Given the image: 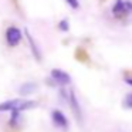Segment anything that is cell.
Wrapping results in <instances>:
<instances>
[{
    "mask_svg": "<svg viewBox=\"0 0 132 132\" xmlns=\"http://www.w3.org/2000/svg\"><path fill=\"white\" fill-rule=\"evenodd\" d=\"M21 38H23V33H21V30L19 29V27L16 26H10L7 27L6 30V41L7 44H9L10 47H16L20 44Z\"/></svg>",
    "mask_w": 132,
    "mask_h": 132,
    "instance_id": "cell-1",
    "label": "cell"
},
{
    "mask_svg": "<svg viewBox=\"0 0 132 132\" xmlns=\"http://www.w3.org/2000/svg\"><path fill=\"white\" fill-rule=\"evenodd\" d=\"M50 77H51V80L54 81V82H57L58 85H68V84L71 82V77H70V74L65 72V71H63V70H60V68L51 70Z\"/></svg>",
    "mask_w": 132,
    "mask_h": 132,
    "instance_id": "cell-2",
    "label": "cell"
},
{
    "mask_svg": "<svg viewBox=\"0 0 132 132\" xmlns=\"http://www.w3.org/2000/svg\"><path fill=\"white\" fill-rule=\"evenodd\" d=\"M23 100H7L0 104V112H12V111H20Z\"/></svg>",
    "mask_w": 132,
    "mask_h": 132,
    "instance_id": "cell-3",
    "label": "cell"
},
{
    "mask_svg": "<svg viewBox=\"0 0 132 132\" xmlns=\"http://www.w3.org/2000/svg\"><path fill=\"white\" fill-rule=\"evenodd\" d=\"M51 119H53V123H54L57 128H60V129L68 128V119H67L65 115L61 111H58V109H54V111L51 112Z\"/></svg>",
    "mask_w": 132,
    "mask_h": 132,
    "instance_id": "cell-4",
    "label": "cell"
},
{
    "mask_svg": "<svg viewBox=\"0 0 132 132\" xmlns=\"http://www.w3.org/2000/svg\"><path fill=\"white\" fill-rule=\"evenodd\" d=\"M112 14L117 19H123L128 14H131L129 10H128V6H126V2H123V0H117V3L112 7Z\"/></svg>",
    "mask_w": 132,
    "mask_h": 132,
    "instance_id": "cell-5",
    "label": "cell"
},
{
    "mask_svg": "<svg viewBox=\"0 0 132 132\" xmlns=\"http://www.w3.org/2000/svg\"><path fill=\"white\" fill-rule=\"evenodd\" d=\"M67 98H68V104H70V106H71L74 115L77 117L78 121H81L82 119V115H81V108H80V104H78L77 97H75V92L72 91V89H70L68 94H67Z\"/></svg>",
    "mask_w": 132,
    "mask_h": 132,
    "instance_id": "cell-6",
    "label": "cell"
},
{
    "mask_svg": "<svg viewBox=\"0 0 132 132\" xmlns=\"http://www.w3.org/2000/svg\"><path fill=\"white\" fill-rule=\"evenodd\" d=\"M24 33H26V37H27V41H29V44H30V48H31V53H33V55L36 57V60L37 61H40L41 60V53H40V50H38V47H37V44H36V41L33 40V37H31V34L29 33V30H24Z\"/></svg>",
    "mask_w": 132,
    "mask_h": 132,
    "instance_id": "cell-7",
    "label": "cell"
},
{
    "mask_svg": "<svg viewBox=\"0 0 132 132\" xmlns=\"http://www.w3.org/2000/svg\"><path fill=\"white\" fill-rule=\"evenodd\" d=\"M36 89H37V84H34V82H24L23 85L19 88V94L23 95V97H27V95H31Z\"/></svg>",
    "mask_w": 132,
    "mask_h": 132,
    "instance_id": "cell-8",
    "label": "cell"
},
{
    "mask_svg": "<svg viewBox=\"0 0 132 132\" xmlns=\"http://www.w3.org/2000/svg\"><path fill=\"white\" fill-rule=\"evenodd\" d=\"M23 121L21 118V112L20 111H12V115H10V125L12 126H19Z\"/></svg>",
    "mask_w": 132,
    "mask_h": 132,
    "instance_id": "cell-9",
    "label": "cell"
},
{
    "mask_svg": "<svg viewBox=\"0 0 132 132\" xmlns=\"http://www.w3.org/2000/svg\"><path fill=\"white\" fill-rule=\"evenodd\" d=\"M122 105H123V108H126V109H132V92H131V94H128V95L125 97V100H123Z\"/></svg>",
    "mask_w": 132,
    "mask_h": 132,
    "instance_id": "cell-10",
    "label": "cell"
},
{
    "mask_svg": "<svg viewBox=\"0 0 132 132\" xmlns=\"http://www.w3.org/2000/svg\"><path fill=\"white\" fill-rule=\"evenodd\" d=\"M58 29H60V31H63V33H65V31H68L70 30V23H68V20H61L60 23H58Z\"/></svg>",
    "mask_w": 132,
    "mask_h": 132,
    "instance_id": "cell-11",
    "label": "cell"
},
{
    "mask_svg": "<svg viewBox=\"0 0 132 132\" xmlns=\"http://www.w3.org/2000/svg\"><path fill=\"white\" fill-rule=\"evenodd\" d=\"M67 2V4H68L70 7H72L74 10H77L78 7H80V2L78 0H65Z\"/></svg>",
    "mask_w": 132,
    "mask_h": 132,
    "instance_id": "cell-12",
    "label": "cell"
},
{
    "mask_svg": "<svg viewBox=\"0 0 132 132\" xmlns=\"http://www.w3.org/2000/svg\"><path fill=\"white\" fill-rule=\"evenodd\" d=\"M125 82L128 84V85L132 87V77H126V78H125Z\"/></svg>",
    "mask_w": 132,
    "mask_h": 132,
    "instance_id": "cell-13",
    "label": "cell"
}]
</instances>
